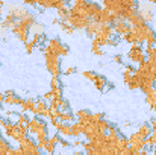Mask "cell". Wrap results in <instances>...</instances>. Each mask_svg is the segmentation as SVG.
<instances>
[{"label":"cell","mask_w":156,"mask_h":155,"mask_svg":"<svg viewBox=\"0 0 156 155\" xmlns=\"http://www.w3.org/2000/svg\"><path fill=\"white\" fill-rule=\"evenodd\" d=\"M41 50L53 53V55H56L58 58H61V56H67L68 52H70V49H68V46L64 44L59 38H50V40L47 41V44L43 46Z\"/></svg>","instance_id":"obj_1"},{"label":"cell","mask_w":156,"mask_h":155,"mask_svg":"<svg viewBox=\"0 0 156 155\" xmlns=\"http://www.w3.org/2000/svg\"><path fill=\"white\" fill-rule=\"evenodd\" d=\"M44 53V61H46V67L47 70L52 73V78H59L62 75L61 70V58H58L56 55L49 53V52H43Z\"/></svg>","instance_id":"obj_2"},{"label":"cell","mask_w":156,"mask_h":155,"mask_svg":"<svg viewBox=\"0 0 156 155\" xmlns=\"http://www.w3.org/2000/svg\"><path fill=\"white\" fill-rule=\"evenodd\" d=\"M112 35H114L112 26H109V24H99V29H97V32H96V35L93 38V43L100 46V47H103L105 43L109 38H112Z\"/></svg>","instance_id":"obj_3"},{"label":"cell","mask_w":156,"mask_h":155,"mask_svg":"<svg viewBox=\"0 0 156 155\" xmlns=\"http://www.w3.org/2000/svg\"><path fill=\"white\" fill-rule=\"evenodd\" d=\"M27 132L29 134H49V128H47V122H44V119L41 117H32L27 123Z\"/></svg>","instance_id":"obj_4"},{"label":"cell","mask_w":156,"mask_h":155,"mask_svg":"<svg viewBox=\"0 0 156 155\" xmlns=\"http://www.w3.org/2000/svg\"><path fill=\"white\" fill-rule=\"evenodd\" d=\"M127 58H129V61L133 62V64H140V65H141L143 62H146V61H147V56L144 55L143 44H138V43L132 44L130 50L127 53Z\"/></svg>","instance_id":"obj_5"},{"label":"cell","mask_w":156,"mask_h":155,"mask_svg":"<svg viewBox=\"0 0 156 155\" xmlns=\"http://www.w3.org/2000/svg\"><path fill=\"white\" fill-rule=\"evenodd\" d=\"M11 31H12V34H14V35H15V37L20 40V41H23V43H27V41H29V37H30V29H29L26 24H23L21 21H17Z\"/></svg>","instance_id":"obj_6"},{"label":"cell","mask_w":156,"mask_h":155,"mask_svg":"<svg viewBox=\"0 0 156 155\" xmlns=\"http://www.w3.org/2000/svg\"><path fill=\"white\" fill-rule=\"evenodd\" d=\"M67 23L76 31V29H85L87 24L90 23V20L85 18V17H80V15H76V14H71L70 12V15L67 18Z\"/></svg>","instance_id":"obj_7"},{"label":"cell","mask_w":156,"mask_h":155,"mask_svg":"<svg viewBox=\"0 0 156 155\" xmlns=\"http://www.w3.org/2000/svg\"><path fill=\"white\" fill-rule=\"evenodd\" d=\"M130 24L127 23V21H124V20H117L114 24H112V31H114V34H117V35H120V37H124V35H127L129 32H130Z\"/></svg>","instance_id":"obj_8"},{"label":"cell","mask_w":156,"mask_h":155,"mask_svg":"<svg viewBox=\"0 0 156 155\" xmlns=\"http://www.w3.org/2000/svg\"><path fill=\"white\" fill-rule=\"evenodd\" d=\"M37 6H41V8H46V9H61V8H65L68 6L67 2H62V0H41V2H37Z\"/></svg>","instance_id":"obj_9"},{"label":"cell","mask_w":156,"mask_h":155,"mask_svg":"<svg viewBox=\"0 0 156 155\" xmlns=\"http://www.w3.org/2000/svg\"><path fill=\"white\" fill-rule=\"evenodd\" d=\"M34 114H35V117H44V119H47V114H49V103L46 102L44 99L35 101Z\"/></svg>","instance_id":"obj_10"},{"label":"cell","mask_w":156,"mask_h":155,"mask_svg":"<svg viewBox=\"0 0 156 155\" xmlns=\"http://www.w3.org/2000/svg\"><path fill=\"white\" fill-rule=\"evenodd\" d=\"M138 14H140V17L143 18V21L146 23V24H149V23H152L153 20H155V14H153V9L149 6V5H140V9H138Z\"/></svg>","instance_id":"obj_11"},{"label":"cell","mask_w":156,"mask_h":155,"mask_svg":"<svg viewBox=\"0 0 156 155\" xmlns=\"http://www.w3.org/2000/svg\"><path fill=\"white\" fill-rule=\"evenodd\" d=\"M91 111H88V109H79L76 114H74V117L77 119V122L82 125V126H87V125H90V122H91Z\"/></svg>","instance_id":"obj_12"},{"label":"cell","mask_w":156,"mask_h":155,"mask_svg":"<svg viewBox=\"0 0 156 155\" xmlns=\"http://www.w3.org/2000/svg\"><path fill=\"white\" fill-rule=\"evenodd\" d=\"M52 123V126L61 134V135H64V137H71V131H70V125H67V123H62V122H59V120H55V122H50Z\"/></svg>","instance_id":"obj_13"},{"label":"cell","mask_w":156,"mask_h":155,"mask_svg":"<svg viewBox=\"0 0 156 155\" xmlns=\"http://www.w3.org/2000/svg\"><path fill=\"white\" fill-rule=\"evenodd\" d=\"M5 94V103L6 105H21L23 103V98H20V96H17L14 91H11V90H8L6 93H3Z\"/></svg>","instance_id":"obj_14"},{"label":"cell","mask_w":156,"mask_h":155,"mask_svg":"<svg viewBox=\"0 0 156 155\" xmlns=\"http://www.w3.org/2000/svg\"><path fill=\"white\" fill-rule=\"evenodd\" d=\"M58 140H59V135L58 134H53L52 137H49V142H47V146L44 149L46 155H53L56 151V145H58Z\"/></svg>","instance_id":"obj_15"},{"label":"cell","mask_w":156,"mask_h":155,"mask_svg":"<svg viewBox=\"0 0 156 155\" xmlns=\"http://www.w3.org/2000/svg\"><path fill=\"white\" fill-rule=\"evenodd\" d=\"M20 109H21V113H24V114H27V113H34V109H35V101H34L32 98H26V99H23V103L20 105Z\"/></svg>","instance_id":"obj_16"},{"label":"cell","mask_w":156,"mask_h":155,"mask_svg":"<svg viewBox=\"0 0 156 155\" xmlns=\"http://www.w3.org/2000/svg\"><path fill=\"white\" fill-rule=\"evenodd\" d=\"M70 131H71V137L74 138H79L80 135H83V126L79 122H73L70 125Z\"/></svg>","instance_id":"obj_17"},{"label":"cell","mask_w":156,"mask_h":155,"mask_svg":"<svg viewBox=\"0 0 156 155\" xmlns=\"http://www.w3.org/2000/svg\"><path fill=\"white\" fill-rule=\"evenodd\" d=\"M58 120H59V122H62V123L71 125V123L74 122V114H73L71 111H67V113L59 111V117H58Z\"/></svg>","instance_id":"obj_18"},{"label":"cell","mask_w":156,"mask_h":155,"mask_svg":"<svg viewBox=\"0 0 156 155\" xmlns=\"http://www.w3.org/2000/svg\"><path fill=\"white\" fill-rule=\"evenodd\" d=\"M47 142H49V134H40V135H37L35 145H37V148L43 152V151L46 149V146H47Z\"/></svg>","instance_id":"obj_19"},{"label":"cell","mask_w":156,"mask_h":155,"mask_svg":"<svg viewBox=\"0 0 156 155\" xmlns=\"http://www.w3.org/2000/svg\"><path fill=\"white\" fill-rule=\"evenodd\" d=\"M15 23H17V20H15L12 15L8 14V15H5V18L0 21V28H2V29H12Z\"/></svg>","instance_id":"obj_20"},{"label":"cell","mask_w":156,"mask_h":155,"mask_svg":"<svg viewBox=\"0 0 156 155\" xmlns=\"http://www.w3.org/2000/svg\"><path fill=\"white\" fill-rule=\"evenodd\" d=\"M97 29H99V23H96L94 20H90V23H88L87 28H85V32H87V35H88L90 38H94Z\"/></svg>","instance_id":"obj_21"},{"label":"cell","mask_w":156,"mask_h":155,"mask_svg":"<svg viewBox=\"0 0 156 155\" xmlns=\"http://www.w3.org/2000/svg\"><path fill=\"white\" fill-rule=\"evenodd\" d=\"M136 134L141 137V138H147V137H150V134H152V128H150V125L149 123H144V125H141L140 128H138V131H136Z\"/></svg>","instance_id":"obj_22"},{"label":"cell","mask_w":156,"mask_h":155,"mask_svg":"<svg viewBox=\"0 0 156 155\" xmlns=\"http://www.w3.org/2000/svg\"><path fill=\"white\" fill-rule=\"evenodd\" d=\"M53 24H58V26H59V28H61V29H62L65 34H68V35H71V34L74 32V29H73V28H71V26H70L67 21H61V20L55 18V20H53Z\"/></svg>","instance_id":"obj_23"},{"label":"cell","mask_w":156,"mask_h":155,"mask_svg":"<svg viewBox=\"0 0 156 155\" xmlns=\"http://www.w3.org/2000/svg\"><path fill=\"white\" fill-rule=\"evenodd\" d=\"M93 84L96 85L97 90L105 91V88H106V85H108V81H106V78H105L103 75H97V78H96V81H94Z\"/></svg>","instance_id":"obj_24"},{"label":"cell","mask_w":156,"mask_h":155,"mask_svg":"<svg viewBox=\"0 0 156 155\" xmlns=\"http://www.w3.org/2000/svg\"><path fill=\"white\" fill-rule=\"evenodd\" d=\"M56 14H58V20H61V21H67V18H68V15H70V5L65 6V8L58 9Z\"/></svg>","instance_id":"obj_25"},{"label":"cell","mask_w":156,"mask_h":155,"mask_svg":"<svg viewBox=\"0 0 156 155\" xmlns=\"http://www.w3.org/2000/svg\"><path fill=\"white\" fill-rule=\"evenodd\" d=\"M44 24H41V23H34V26L30 28V32H32V35H44Z\"/></svg>","instance_id":"obj_26"},{"label":"cell","mask_w":156,"mask_h":155,"mask_svg":"<svg viewBox=\"0 0 156 155\" xmlns=\"http://www.w3.org/2000/svg\"><path fill=\"white\" fill-rule=\"evenodd\" d=\"M29 120H30V117H29L27 114H24V113H18L15 123H18V125H23V126H27Z\"/></svg>","instance_id":"obj_27"},{"label":"cell","mask_w":156,"mask_h":155,"mask_svg":"<svg viewBox=\"0 0 156 155\" xmlns=\"http://www.w3.org/2000/svg\"><path fill=\"white\" fill-rule=\"evenodd\" d=\"M24 44H26V52H27V53H32V52L40 46V43H38L37 40H34V38H29V41L24 43Z\"/></svg>","instance_id":"obj_28"},{"label":"cell","mask_w":156,"mask_h":155,"mask_svg":"<svg viewBox=\"0 0 156 155\" xmlns=\"http://www.w3.org/2000/svg\"><path fill=\"white\" fill-rule=\"evenodd\" d=\"M82 75H83V78H87V79H88V81H91V82H94V81H96V78H97V73H96V72H90V70L82 72Z\"/></svg>","instance_id":"obj_29"},{"label":"cell","mask_w":156,"mask_h":155,"mask_svg":"<svg viewBox=\"0 0 156 155\" xmlns=\"http://www.w3.org/2000/svg\"><path fill=\"white\" fill-rule=\"evenodd\" d=\"M91 52H93L94 55H97V56H103V53H105V52L102 50V47L97 46V44H94V43L91 44Z\"/></svg>","instance_id":"obj_30"},{"label":"cell","mask_w":156,"mask_h":155,"mask_svg":"<svg viewBox=\"0 0 156 155\" xmlns=\"http://www.w3.org/2000/svg\"><path fill=\"white\" fill-rule=\"evenodd\" d=\"M132 76H133V73H130L129 70H126V68H124V73H123V81H124V84H126V85L132 81Z\"/></svg>","instance_id":"obj_31"},{"label":"cell","mask_w":156,"mask_h":155,"mask_svg":"<svg viewBox=\"0 0 156 155\" xmlns=\"http://www.w3.org/2000/svg\"><path fill=\"white\" fill-rule=\"evenodd\" d=\"M59 87H61V81H59V78H52V81H50V90L59 88Z\"/></svg>","instance_id":"obj_32"},{"label":"cell","mask_w":156,"mask_h":155,"mask_svg":"<svg viewBox=\"0 0 156 155\" xmlns=\"http://www.w3.org/2000/svg\"><path fill=\"white\" fill-rule=\"evenodd\" d=\"M58 145H61L62 148H68V146H71V143H70V142H67L65 138H62L61 135H59V140H58Z\"/></svg>","instance_id":"obj_33"},{"label":"cell","mask_w":156,"mask_h":155,"mask_svg":"<svg viewBox=\"0 0 156 155\" xmlns=\"http://www.w3.org/2000/svg\"><path fill=\"white\" fill-rule=\"evenodd\" d=\"M117 44H118V40H115L114 37H112V38H109V40L105 43V46H111V47H114V46H117Z\"/></svg>","instance_id":"obj_34"},{"label":"cell","mask_w":156,"mask_h":155,"mask_svg":"<svg viewBox=\"0 0 156 155\" xmlns=\"http://www.w3.org/2000/svg\"><path fill=\"white\" fill-rule=\"evenodd\" d=\"M76 72H77V70H76V67H67V68L64 70V75H67V76H68V75H73V73H76Z\"/></svg>","instance_id":"obj_35"},{"label":"cell","mask_w":156,"mask_h":155,"mask_svg":"<svg viewBox=\"0 0 156 155\" xmlns=\"http://www.w3.org/2000/svg\"><path fill=\"white\" fill-rule=\"evenodd\" d=\"M71 146H74V148H82V146H83V142H82L80 138H76V140L71 143Z\"/></svg>","instance_id":"obj_36"},{"label":"cell","mask_w":156,"mask_h":155,"mask_svg":"<svg viewBox=\"0 0 156 155\" xmlns=\"http://www.w3.org/2000/svg\"><path fill=\"white\" fill-rule=\"evenodd\" d=\"M112 61L117 62V64H121V62H123V56H121V55H114V56H112Z\"/></svg>","instance_id":"obj_37"},{"label":"cell","mask_w":156,"mask_h":155,"mask_svg":"<svg viewBox=\"0 0 156 155\" xmlns=\"http://www.w3.org/2000/svg\"><path fill=\"white\" fill-rule=\"evenodd\" d=\"M43 98H44V101H46V102H47V101H52V93H50V91H47Z\"/></svg>","instance_id":"obj_38"},{"label":"cell","mask_w":156,"mask_h":155,"mask_svg":"<svg viewBox=\"0 0 156 155\" xmlns=\"http://www.w3.org/2000/svg\"><path fill=\"white\" fill-rule=\"evenodd\" d=\"M150 128H152V132H156V119H155V120H152Z\"/></svg>","instance_id":"obj_39"},{"label":"cell","mask_w":156,"mask_h":155,"mask_svg":"<svg viewBox=\"0 0 156 155\" xmlns=\"http://www.w3.org/2000/svg\"><path fill=\"white\" fill-rule=\"evenodd\" d=\"M24 5H29V6H37V2H34V0H26V2H24Z\"/></svg>","instance_id":"obj_40"},{"label":"cell","mask_w":156,"mask_h":155,"mask_svg":"<svg viewBox=\"0 0 156 155\" xmlns=\"http://www.w3.org/2000/svg\"><path fill=\"white\" fill-rule=\"evenodd\" d=\"M3 103H5V94H3V93H0V108L3 106Z\"/></svg>","instance_id":"obj_41"},{"label":"cell","mask_w":156,"mask_h":155,"mask_svg":"<svg viewBox=\"0 0 156 155\" xmlns=\"http://www.w3.org/2000/svg\"><path fill=\"white\" fill-rule=\"evenodd\" d=\"M5 142H6V138H5V135L2 134V131H0V146H2V145H3Z\"/></svg>","instance_id":"obj_42"},{"label":"cell","mask_w":156,"mask_h":155,"mask_svg":"<svg viewBox=\"0 0 156 155\" xmlns=\"http://www.w3.org/2000/svg\"><path fill=\"white\" fill-rule=\"evenodd\" d=\"M140 155H150V152H149V149H147V148H144V149L140 152Z\"/></svg>","instance_id":"obj_43"},{"label":"cell","mask_w":156,"mask_h":155,"mask_svg":"<svg viewBox=\"0 0 156 155\" xmlns=\"http://www.w3.org/2000/svg\"><path fill=\"white\" fill-rule=\"evenodd\" d=\"M74 155H83V152H82V151H76V152H74Z\"/></svg>","instance_id":"obj_44"},{"label":"cell","mask_w":156,"mask_h":155,"mask_svg":"<svg viewBox=\"0 0 156 155\" xmlns=\"http://www.w3.org/2000/svg\"><path fill=\"white\" fill-rule=\"evenodd\" d=\"M3 119H5V117H2V116H0V125H2V122H3Z\"/></svg>","instance_id":"obj_45"},{"label":"cell","mask_w":156,"mask_h":155,"mask_svg":"<svg viewBox=\"0 0 156 155\" xmlns=\"http://www.w3.org/2000/svg\"><path fill=\"white\" fill-rule=\"evenodd\" d=\"M153 5H156V0H153Z\"/></svg>","instance_id":"obj_46"},{"label":"cell","mask_w":156,"mask_h":155,"mask_svg":"<svg viewBox=\"0 0 156 155\" xmlns=\"http://www.w3.org/2000/svg\"><path fill=\"white\" fill-rule=\"evenodd\" d=\"M41 155H46V154H44V152H43V154H41Z\"/></svg>","instance_id":"obj_47"}]
</instances>
